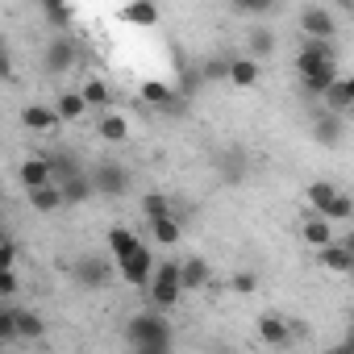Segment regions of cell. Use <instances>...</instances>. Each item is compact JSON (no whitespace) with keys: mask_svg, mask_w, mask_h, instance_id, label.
Instances as JSON below:
<instances>
[{"mask_svg":"<svg viewBox=\"0 0 354 354\" xmlns=\"http://www.w3.org/2000/svg\"><path fill=\"white\" fill-rule=\"evenodd\" d=\"M42 333H46V321L34 308H17V337H42Z\"/></svg>","mask_w":354,"mask_h":354,"instance_id":"28","label":"cell"},{"mask_svg":"<svg viewBox=\"0 0 354 354\" xmlns=\"http://www.w3.org/2000/svg\"><path fill=\"white\" fill-rule=\"evenodd\" d=\"M75 59H80V46L59 34V38H50V46H46V55H42V67H46V75H63V71L75 67Z\"/></svg>","mask_w":354,"mask_h":354,"instance_id":"8","label":"cell"},{"mask_svg":"<svg viewBox=\"0 0 354 354\" xmlns=\"http://www.w3.org/2000/svg\"><path fill=\"white\" fill-rule=\"evenodd\" d=\"M142 209H146V217L154 221V217H167V213H171V201H167L162 192H150V196L142 201Z\"/></svg>","mask_w":354,"mask_h":354,"instance_id":"36","label":"cell"},{"mask_svg":"<svg viewBox=\"0 0 354 354\" xmlns=\"http://www.w3.org/2000/svg\"><path fill=\"white\" fill-rule=\"evenodd\" d=\"M17 337V308H5L0 304V346Z\"/></svg>","mask_w":354,"mask_h":354,"instance_id":"35","label":"cell"},{"mask_svg":"<svg viewBox=\"0 0 354 354\" xmlns=\"http://www.w3.org/2000/svg\"><path fill=\"white\" fill-rule=\"evenodd\" d=\"M50 109H55V117H59V121H80V117L88 113V104H84V96H80V92H59V100H55Z\"/></svg>","mask_w":354,"mask_h":354,"instance_id":"22","label":"cell"},{"mask_svg":"<svg viewBox=\"0 0 354 354\" xmlns=\"http://www.w3.org/2000/svg\"><path fill=\"white\" fill-rule=\"evenodd\" d=\"M230 5L238 13H246V17H271L279 9V0H230Z\"/></svg>","mask_w":354,"mask_h":354,"instance_id":"30","label":"cell"},{"mask_svg":"<svg viewBox=\"0 0 354 354\" xmlns=\"http://www.w3.org/2000/svg\"><path fill=\"white\" fill-rule=\"evenodd\" d=\"M117 267H121V279L125 283H133V288H146V279H150V271H154V254H150V246H133L129 254H121L117 259Z\"/></svg>","mask_w":354,"mask_h":354,"instance_id":"6","label":"cell"},{"mask_svg":"<svg viewBox=\"0 0 354 354\" xmlns=\"http://www.w3.org/2000/svg\"><path fill=\"white\" fill-rule=\"evenodd\" d=\"M21 125H26L30 133H55L63 121L55 117L50 104H30V109H21Z\"/></svg>","mask_w":354,"mask_h":354,"instance_id":"13","label":"cell"},{"mask_svg":"<svg viewBox=\"0 0 354 354\" xmlns=\"http://www.w3.org/2000/svg\"><path fill=\"white\" fill-rule=\"evenodd\" d=\"M71 279H75L84 292H104V288L113 283V263L100 259V254H84V259H75Z\"/></svg>","mask_w":354,"mask_h":354,"instance_id":"4","label":"cell"},{"mask_svg":"<svg viewBox=\"0 0 354 354\" xmlns=\"http://www.w3.org/2000/svg\"><path fill=\"white\" fill-rule=\"evenodd\" d=\"M171 96H175V88H171V84H158V80L142 84V100H146V104H154V109H162Z\"/></svg>","mask_w":354,"mask_h":354,"instance_id":"31","label":"cell"},{"mask_svg":"<svg viewBox=\"0 0 354 354\" xmlns=\"http://www.w3.org/2000/svg\"><path fill=\"white\" fill-rule=\"evenodd\" d=\"M17 180H21V188L50 184V171H46V162H42V154H38V150H34L30 158H21V167H17Z\"/></svg>","mask_w":354,"mask_h":354,"instance_id":"19","label":"cell"},{"mask_svg":"<svg viewBox=\"0 0 354 354\" xmlns=\"http://www.w3.org/2000/svg\"><path fill=\"white\" fill-rule=\"evenodd\" d=\"M26 196H30L34 213H59V209H63V192H59L55 180H50V184H38V188H26Z\"/></svg>","mask_w":354,"mask_h":354,"instance_id":"17","label":"cell"},{"mask_svg":"<svg viewBox=\"0 0 354 354\" xmlns=\"http://www.w3.org/2000/svg\"><path fill=\"white\" fill-rule=\"evenodd\" d=\"M259 333L267 346H292V321L279 317V313H263L259 317Z\"/></svg>","mask_w":354,"mask_h":354,"instance_id":"12","label":"cell"},{"mask_svg":"<svg viewBox=\"0 0 354 354\" xmlns=\"http://www.w3.org/2000/svg\"><path fill=\"white\" fill-rule=\"evenodd\" d=\"M0 267H17V246L5 238V242H0Z\"/></svg>","mask_w":354,"mask_h":354,"instance_id":"40","label":"cell"},{"mask_svg":"<svg viewBox=\"0 0 354 354\" xmlns=\"http://www.w3.org/2000/svg\"><path fill=\"white\" fill-rule=\"evenodd\" d=\"M0 80H13V55H9L5 38H0Z\"/></svg>","mask_w":354,"mask_h":354,"instance_id":"39","label":"cell"},{"mask_svg":"<svg viewBox=\"0 0 354 354\" xmlns=\"http://www.w3.org/2000/svg\"><path fill=\"white\" fill-rule=\"evenodd\" d=\"M300 30H304V38H337V21H333V13L321 9V5H308V9L300 13Z\"/></svg>","mask_w":354,"mask_h":354,"instance_id":"10","label":"cell"},{"mask_svg":"<svg viewBox=\"0 0 354 354\" xmlns=\"http://www.w3.org/2000/svg\"><path fill=\"white\" fill-rule=\"evenodd\" d=\"M125 342L142 354H162V350H171V321H162L158 308H146L125 321Z\"/></svg>","mask_w":354,"mask_h":354,"instance_id":"1","label":"cell"},{"mask_svg":"<svg viewBox=\"0 0 354 354\" xmlns=\"http://www.w3.org/2000/svg\"><path fill=\"white\" fill-rule=\"evenodd\" d=\"M337 9H342V13H350V9H354V0H337Z\"/></svg>","mask_w":354,"mask_h":354,"instance_id":"41","label":"cell"},{"mask_svg":"<svg viewBox=\"0 0 354 354\" xmlns=\"http://www.w3.org/2000/svg\"><path fill=\"white\" fill-rule=\"evenodd\" d=\"M17 288H21V275H17L13 267H0V300L17 296Z\"/></svg>","mask_w":354,"mask_h":354,"instance_id":"37","label":"cell"},{"mask_svg":"<svg viewBox=\"0 0 354 354\" xmlns=\"http://www.w3.org/2000/svg\"><path fill=\"white\" fill-rule=\"evenodd\" d=\"M333 192H337V184H329V180H317V184L308 188V205H313L317 213H325V205L333 201Z\"/></svg>","mask_w":354,"mask_h":354,"instance_id":"32","label":"cell"},{"mask_svg":"<svg viewBox=\"0 0 354 354\" xmlns=\"http://www.w3.org/2000/svg\"><path fill=\"white\" fill-rule=\"evenodd\" d=\"M259 75H263L259 59H250V55H234V63H230V84H234V88H254Z\"/></svg>","mask_w":354,"mask_h":354,"instance_id":"16","label":"cell"},{"mask_svg":"<svg viewBox=\"0 0 354 354\" xmlns=\"http://www.w3.org/2000/svg\"><path fill=\"white\" fill-rule=\"evenodd\" d=\"M254 288H259V275H254V271H238V275L230 279V292H238V296H250Z\"/></svg>","mask_w":354,"mask_h":354,"instance_id":"38","label":"cell"},{"mask_svg":"<svg viewBox=\"0 0 354 354\" xmlns=\"http://www.w3.org/2000/svg\"><path fill=\"white\" fill-rule=\"evenodd\" d=\"M38 154H42V162H46V171H50V180H55V184H63V180H71V175L88 171V167H84V158H80V150H71V146L38 150Z\"/></svg>","mask_w":354,"mask_h":354,"instance_id":"5","label":"cell"},{"mask_svg":"<svg viewBox=\"0 0 354 354\" xmlns=\"http://www.w3.org/2000/svg\"><path fill=\"white\" fill-rule=\"evenodd\" d=\"M300 234H304V242H308V246H325V242L333 238V221H325V217L317 213V217H308V221H304V230H300Z\"/></svg>","mask_w":354,"mask_h":354,"instance_id":"24","label":"cell"},{"mask_svg":"<svg viewBox=\"0 0 354 354\" xmlns=\"http://www.w3.org/2000/svg\"><path fill=\"white\" fill-rule=\"evenodd\" d=\"M321 217H325V221H350V217H354V201L337 188V192H333V201L325 205V213H321Z\"/></svg>","mask_w":354,"mask_h":354,"instance_id":"27","label":"cell"},{"mask_svg":"<svg viewBox=\"0 0 354 354\" xmlns=\"http://www.w3.org/2000/svg\"><path fill=\"white\" fill-rule=\"evenodd\" d=\"M133 246H138V238H133L129 230H121V225H113V230H109V250H113L117 259H121V254H129Z\"/></svg>","mask_w":354,"mask_h":354,"instance_id":"33","label":"cell"},{"mask_svg":"<svg viewBox=\"0 0 354 354\" xmlns=\"http://www.w3.org/2000/svg\"><path fill=\"white\" fill-rule=\"evenodd\" d=\"M321 104L346 117V113L354 109V80H346V75H333V84L321 92Z\"/></svg>","mask_w":354,"mask_h":354,"instance_id":"11","label":"cell"},{"mask_svg":"<svg viewBox=\"0 0 354 354\" xmlns=\"http://www.w3.org/2000/svg\"><path fill=\"white\" fill-rule=\"evenodd\" d=\"M321 250V267H329V271H337V275H350L354 271V254H350V246L346 242H325V246H317Z\"/></svg>","mask_w":354,"mask_h":354,"instance_id":"14","label":"cell"},{"mask_svg":"<svg viewBox=\"0 0 354 354\" xmlns=\"http://www.w3.org/2000/svg\"><path fill=\"white\" fill-rule=\"evenodd\" d=\"M230 63H234V50H221V55L201 59V63H196L201 84H221V80H230Z\"/></svg>","mask_w":354,"mask_h":354,"instance_id":"15","label":"cell"},{"mask_svg":"<svg viewBox=\"0 0 354 354\" xmlns=\"http://www.w3.org/2000/svg\"><path fill=\"white\" fill-rule=\"evenodd\" d=\"M150 234H154L158 246H175V242H180V234H184V225L175 221V213H167V217H154L150 221Z\"/></svg>","mask_w":354,"mask_h":354,"instance_id":"23","label":"cell"},{"mask_svg":"<svg viewBox=\"0 0 354 354\" xmlns=\"http://www.w3.org/2000/svg\"><path fill=\"white\" fill-rule=\"evenodd\" d=\"M246 55H250V59H259V63H263V59H271V55H275V34H271L267 26H254V30L246 34Z\"/></svg>","mask_w":354,"mask_h":354,"instance_id":"21","label":"cell"},{"mask_svg":"<svg viewBox=\"0 0 354 354\" xmlns=\"http://www.w3.org/2000/svg\"><path fill=\"white\" fill-rule=\"evenodd\" d=\"M125 21H133V26H154L158 21V9L154 5H146V0H133V5H125V13H121Z\"/></svg>","mask_w":354,"mask_h":354,"instance_id":"29","label":"cell"},{"mask_svg":"<svg viewBox=\"0 0 354 354\" xmlns=\"http://www.w3.org/2000/svg\"><path fill=\"white\" fill-rule=\"evenodd\" d=\"M342 133H346L342 113H333V109H317L313 113V138L321 146H342Z\"/></svg>","mask_w":354,"mask_h":354,"instance_id":"9","label":"cell"},{"mask_svg":"<svg viewBox=\"0 0 354 354\" xmlns=\"http://www.w3.org/2000/svg\"><path fill=\"white\" fill-rule=\"evenodd\" d=\"M246 175H250V154H246V150H238V146L217 150V180H221L225 188H238Z\"/></svg>","mask_w":354,"mask_h":354,"instance_id":"7","label":"cell"},{"mask_svg":"<svg viewBox=\"0 0 354 354\" xmlns=\"http://www.w3.org/2000/svg\"><path fill=\"white\" fill-rule=\"evenodd\" d=\"M88 180H92V192H96V196L117 201V196H125V192H129L133 175H129V167H121L117 158H100V162H92V167H88Z\"/></svg>","mask_w":354,"mask_h":354,"instance_id":"3","label":"cell"},{"mask_svg":"<svg viewBox=\"0 0 354 354\" xmlns=\"http://www.w3.org/2000/svg\"><path fill=\"white\" fill-rule=\"evenodd\" d=\"M96 129H100V138H104V142H125V133H129V121H125V117H117V113H104Z\"/></svg>","mask_w":354,"mask_h":354,"instance_id":"26","label":"cell"},{"mask_svg":"<svg viewBox=\"0 0 354 354\" xmlns=\"http://www.w3.org/2000/svg\"><path fill=\"white\" fill-rule=\"evenodd\" d=\"M80 96H84V104H88V109H104V104L113 100L109 84H104V80H96V75H92V80H88V84L80 88Z\"/></svg>","mask_w":354,"mask_h":354,"instance_id":"25","label":"cell"},{"mask_svg":"<svg viewBox=\"0 0 354 354\" xmlns=\"http://www.w3.org/2000/svg\"><path fill=\"white\" fill-rule=\"evenodd\" d=\"M42 9H46L50 26H59V30H67V26H71V9H67V0H42Z\"/></svg>","mask_w":354,"mask_h":354,"instance_id":"34","label":"cell"},{"mask_svg":"<svg viewBox=\"0 0 354 354\" xmlns=\"http://www.w3.org/2000/svg\"><path fill=\"white\" fill-rule=\"evenodd\" d=\"M59 192H63V205H84V201L96 196V192H92V180H88V171H80V175H71V180H63Z\"/></svg>","mask_w":354,"mask_h":354,"instance_id":"20","label":"cell"},{"mask_svg":"<svg viewBox=\"0 0 354 354\" xmlns=\"http://www.w3.org/2000/svg\"><path fill=\"white\" fill-rule=\"evenodd\" d=\"M180 296H184V283H180V263H158V267L150 271V279H146V300H150V308L167 313V308L180 304Z\"/></svg>","mask_w":354,"mask_h":354,"instance_id":"2","label":"cell"},{"mask_svg":"<svg viewBox=\"0 0 354 354\" xmlns=\"http://www.w3.org/2000/svg\"><path fill=\"white\" fill-rule=\"evenodd\" d=\"M180 283H184L188 292H205V288L213 283L209 263H205V259H188V263H180Z\"/></svg>","mask_w":354,"mask_h":354,"instance_id":"18","label":"cell"}]
</instances>
